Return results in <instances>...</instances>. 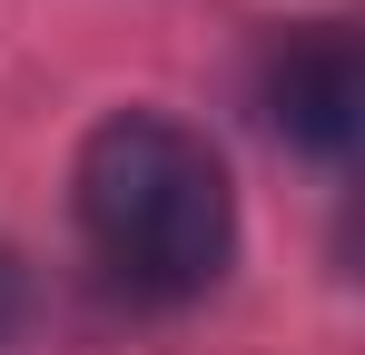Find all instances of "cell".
Segmentation results:
<instances>
[{
    "label": "cell",
    "instance_id": "1",
    "mask_svg": "<svg viewBox=\"0 0 365 355\" xmlns=\"http://www.w3.org/2000/svg\"><path fill=\"white\" fill-rule=\"evenodd\" d=\"M69 217L99 277L138 306H187L237 257V187L227 158L168 109H109L79 138Z\"/></svg>",
    "mask_w": 365,
    "mask_h": 355
},
{
    "label": "cell",
    "instance_id": "2",
    "mask_svg": "<svg viewBox=\"0 0 365 355\" xmlns=\"http://www.w3.org/2000/svg\"><path fill=\"white\" fill-rule=\"evenodd\" d=\"M257 109L267 128L306 148V158H346L365 128V50L346 20H297V30H267V50H257Z\"/></svg>",
    "mask_w": 365,
    "mask_h": 355
}]
</instances>
